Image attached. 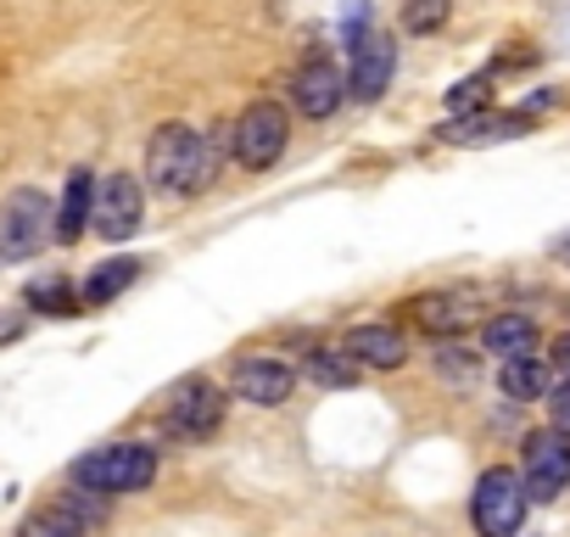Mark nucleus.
Returning <instances> with one entry per match:
<instances>
[{
	"label": "nucleus",
	"instance_id": "obj_1",
	"mask_svg": "<svg viewBox=\"0 0 570 537\" xmlns=\"http://www.w3.org/2000/svg\"><path fill=\"white\" fill-rule=\"evenodd\" d=\"M224 157H235V124H213L207 135L190 124H163L146 140V179L163 196H196L218 179Z\"/></svg>",
	"mask_w": 570,
	"mask_h": 537
},
{
	"label": "nucleus",
	"instance_id": "obj_2",
	"mask_svg": "<svg viewBox=\"0 0 570 537\" xmlns=\"http://www.w3.org/2000/svg\"><path fill=\"white\" fill-rule=\"evenodd\" d=\"M68 476L90 492H146L157 481V448L146 442H107V448H90L68 465Z\"/></svg>",
	"mask_w": 570,
	"mask_h": 537
},
{
	"label": "nucleus",
	"instance_id": "obj_3",
	"mask_svg": "<svg viewBox=\"0 0 570 537\" xmlns=\"http://www.w3.org/2000/svg\"><path fill=\"white\" fill-rule=\"evenodd\" d=\"M525 504H531L525 476H520V470H509V465H492V470L475 481L470 526H475L481 537H514V531H520V520H525Z\"/></svg>",
	"mask_w": 570,
	"mask_h": 537
},
{
	"label": "nucleus",
	"instance_id": "obj_4",
	"mask_svg": "<svg viewBox=\"0 0 570 537\" xmlns=\"http://www.w3.org/2000/svg\"><path fill=\"white\" fill-rule=\"evenodd\" d=\"M46 241H57V207L46 202V191L23 185L0 202V257H35Z\"/></svg>",
	"mask_w": 570,
	"mask_h": 537
},
{
	"label": "nucleus",
	"instance_id": "obj_5",
	"mask_svg": "<svg viewBox=\"0 0 570 537\" xmlns=\"http://www.w3.org/2000/svg\"><path fill=\"white\" fill-rule=\"evenodd\" d=\"M218 426H224V392H218L207 375H185V381L168 392L163 431L179 437V442H207Z\"/></svg>",
	"mask_w": 570,
	"mask_h": 537
},
{
	"label": "nucleus",
	"instance_id": "obj_6",
	"mask_svg": "<svg viewBox=\"0 0 570 537\" xmlns=\"http://www.w3.org/2000/svg\"><path fill=\"white\" fill-rule=\"evenodd\" d=\"M285 140H292V118H285L279 101L240 107V118H235V163L240 168H252V174L274 168L279 152H285Z\"/></svg>",
	"mask_w": 570,
	"mask_h": 537
},
{
	"label": "nucleus",
	"instance_id": "obj_7",
	"mask_svg": "<svg viewBox=\"0 0 570 537\" xmlns=\"http://www.w3.org/2000/svg\"><path fill=\"white\" fill-rule=\"evenodd\" d=\"M403 314H409V325H414V331H425V336L448 342V336H459V331H470V325L481 320V292H470V286L420 292V297H409V303H403Z\"/></svg>",
	"mask_w": 570,
	"mask_h": 537
},
{
	"label": "nucleus",
	"instance_id": "obj_8",
	"mask_svg": "<svg viewBox=\"0 0 570 537\" xmlns=\"http://www.w3.org/2000/svg\"><path fill=\"white\" fill-rule=\"evenodd\" d=\"M520 476H525V492L531 504H553L570 481V437L564 431H531L525 448H520Z\"/></svg>",
	"mask_w": 570,
	"mask_h": 537
},
{
	"label": "nucleus",
	"instance_id": "obj_9",
	"mask_svg": "<svg viewBox=\"0 0 570 537\" xmlns=\"http://www.w3.org/2000/svg\"><path fill=\"white\" fill-rule=\"evenodd\" d=\"M140 213H146V191H140L135 174H107V179H96V213H90L96 235L129 241V235L140 230Z\"/></svg>",
	"mask_w": 570,
	"mask_h": 537
},
{
	"label": "nucleus",
	"instance_id": "obj_10",
	"mask_svg": "<svg viewBox=\"0 0 570 537\" xmlns=\"http://www.w3.org/2000/svg\"><path fill=\"white\" fill-rule=\"evenodd\" d=\"M229 392H235L240 403H257V409H279L285 398L297 392V370L285 364V359L252 353V359H240V364H235V375H229Z\"/></svg>",
	"mask_w": 570,
	"mask_h": 537
},
{
	"label": "nucleus",
	"instance_id": "obj_11",
	"mask_svg": "<svg viewBox=\"0 0 570 537\" xmlns=\"http://www.w3.org/2000/svg\"><path fill=\"white\" fill-rule=\"evenodd\" d=\"M392 74H397V40H392V35H370V40H358V46H353L347 96H353L358 107H370V101H381V96H386Z\"/></svg>",
	"mask_w": 570,
	"mask_h": 537
},
{
	"label": "nucleus",
	"instance_id": "obj_12",
	"mask_svg": "<svg viewBox=\"0 0 570 537\" xmlns=\"http://www.w3.org/2000/svg\"><path fill=\"white\" fill-rule=\"evenodd\" d=\"M292 101H297L303 118H331V113L347 101V74H342L336 62L314 57V62L292 79Z\"/></svg>",
	"mask_w": 570,
	"mask_h": 537
},
{
	"label": "nucleus",
	"instance_id": "obj_13",
	"mask_svg": "<svg viewBox=\"0 0 570 537\" xmlns=\"http://www.w3.org/2000/svg\"><path fill=\"white\" fill-rule=\"evenodd\" d=\"M525 129H531V113H525V107H520V113H492V107H481V113L448 118L442 140H448V146H498V140H520Z\"/></svg>",
	"mask_w": 570,
	"mask_h": 537
},
{
	"label": "nucleus",
	"instance_id": "obj_14",
	"mask_svg": "<svg viewBox=\"0 0 570 537\" xmlns=\"http://www.w3.org/2000/svg\"><path fill=\"white\" fill-rule=\"evenodd\" d=\"M342 348H347L358 364H370V370H397V364L409 359V342H403L397 325H358V331H347Z\"/></svg>",
	"mask_w": 570,
	"mask_h": 537
},
{
	"label": "nucleus",
	"instance_id": "obj_15",
	"mask_svg": "<svg viewBox=\"0 0 570 537\" xmlns=\"http://www.w3.org/2000/svg\"><path fill=\"white\" fill-rule=\"evenodd\" d=\"M90 213H96V174L90 168H73L68 174V191H62V207H57V241L73 246L85 235Z\"/></svg>",
	"mask_w": 570,
	"mask_h": 537
},
{
	"label": "nucleus",
	"instance_id": "obj_16",
	"mask_svg": "<svg viewBox=\"0 0 570 537\" xmlns=\"http://www.w3.org/2000/svg\"><path fill=\"white\" fill-rule=\"evenodd\" d=\"M140 257H107V263H96L90 275H85V286H79V297H85V309H107L112 297H124L135 281H140Z\"/></svg>",
	"mask_w": 570,
	"mask_h": 537
},
{
	"label": "nucleus",
	"instance_id": "obj_17",
	"mask_svg": "<svg viewBox=\"0 0 570 537\" xmlns=\"http://www.w3.org/2000/svg\"><path fill=\"white\" fill-rule=\"evenodd\" d=\"M481 348L498 353V359L537 353V320H531V314H498V320L481 325Z\"/></svg>",
	"mask_w": 570,
	"mask_h": 537
},
{
	"label": "nucleus",
	"instance_id": "obj_18",
	"mask_svg": "<svg viewBox=\"0 0 570 537\" xmlns=\"http://www.w3.org/2000/svg\"><path fill=\"white\" fill-rule=\"evenodd\" d=\"M548 359H537V353H520V359H503L498 364V387H503V398H514V403H537L542 392H548Z\"/></svg>",
	"mask_w": 570,
	"mask_h": 537
},
{
	"label": "nucleus",
	"instance_id": "obj_19",
	"mask_svg": "<svg viewBox=\"0 0 570 537\" xmlns=\"http://www.w3.org/2000/svg\"><path fill=\"white\" fill-rule=\"evenodd\" d=\"M18 537H90V520L68 498H51V504H40V509L23 515Z\"/></svg>",
	"mask_w": 570,
	"mask_h": 537
},
{
	"label": "nucleus",
	"instance_id": "obj_20",
	"mask_svg": "<svg viewBox=\"0 0 570 537\" xmlns=\"http://www.w3.org/2000/svg\"><path fill=\"white\" fill-rule=\"evenodd\" d=\"M358 359L347 353V348H308V359H303V375L314 381V387H331V392H342V387H358Z\"/></svg>",
	"mask_w": 570,
	"mask_h": 537
},
{
	"label": "nucleus",
	"instance_id": "obj_21",
	"mask_svg": "<svg viewBox=\"0 0 570 537\" xmlns=\"http://www.w3.org/2000/svg\"><path fill=\"white\" fill-rule=\"evenodd\" d=\"M29 309L35 314H46V320H73L79 309H85V297H79V286L73 281H62V275H40V281H29Z\"/></svg>",
	"mask_w": 570,
	"mask_h": 537
},
{
	"label": "nucleus",
	"instance_id": "obj_22",
	"mask_svg": "<svg viewBox=\"0 0 570 537\" xmlns=\"http://www.w3.org/2000/svg\"><path fill=\"white\" fill-rule=\"evenodd\" d=\"M453 12V0H403V29L409 35H436Z\"/></svg>",
	"mask_w": 570,
	"mask_h": 537
},
{
	"label": "nucleus",
	"instance_id": "obj_23",
	"mask_svg": "<svg viewBox=\"0 0 570 537\" xmlns=\"http://www.w3.org/2000/svg\"><path fill=\"white\" fill-rule=\"evenodd\" d=\"M487 101H492V74H475V79H464V85H453V90H448V113H453V118L481 113Z\"/></svg>",
	"mask_w": 570,
	"mask_h": 537
},
{
	"label": "nucleus",
	"instance_id": "obj_24",
	"mask_svg": "<svg viewBox=\"0 0 570 537\" xmlns=\"http://www.w3.org/2000/svg\"><path fill=\"white\" fill-rule=\"evenodd\" d=\"M342 35H347V46H358V40L375 35L370 29V0H347V7H342Z\"/></svg>",
	"mask_w": 570,
	"mask_h": 537
},
{
	"label": "nucleus",
	"instance_id": "obj_25",
	"mask_svg": "<svg viewBox=\"0 0 570 537\" xmlns=\"http://www.w3.org/2000/svg\"><path fill=\"white\" fill-rule=\"evenodd\" d=\"M470 359H475V353H464V348H436V370H448L453 381H470V375H475Z\"/></svg>",
	"mask_w": 570,
	"mask_h": 537
},
{
	"label": "nucleus",
	"instance_id": "obj_26",
	"mask_svg": "<svg viewBox=\"0 0 570 537\" xmlns=\"http://www.w3.org/2000/svg\"><path fill=\"white\" fill-rule=\"evenodd\" d=\"M548 426L570 437V387H559V392L548 398Z\"/></svg>",
	"mask_w": 570,
	"mask_h": 537
},
{
	"label": "nucleus",
	"instance_id": "obj_27",
	"mask_svg": "<svg viewBox=\"0 0 570 537\" xmlns=\"http://www.w3.org/2000/svg\"><path fill=\"white\" fill-rule=\"evenodd\" d=\"M23 331H29V320H23V314H12V309H0V348H12V342H23Z\"/></svg>",
	"mask_w": 570,
	"mask_h": 537
},
{
	"label": "nucleus",
	"instance_id": "obj_28",
	"mask_svg": "<svg viewBox=\"0 0 570 537\" xmlns=\"http://www.w3.org/2000/svg\"><path fill=\"white\" fill-rule=\"evenodd\" d=\"M548 364H553V375H559V387H570V331L553 342V353H548Z\"/></svg>",
	"mask_w": 570,
	"mask_h": 537
},
{
	"label": "nucleus",
	"instance_id": "obj_29",
	"mask_svg": "<svg viewBox=\"0 0 570 537\" xmlns=\"http://www.w3.org/2000/svg\"><path fill=\"white\" fill-rule=\"evenodd\" d=\"M553 257H559V263H570V235H564V241H553Z\"/></svg>",
	"mask_w": 570,
	"mask_h": 537
}]
</instances>
